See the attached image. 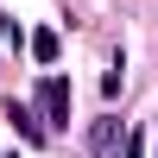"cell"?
<instances>
[{"label": "cell", "mask_w": 158, "mask_h": 158, "mask_svg": "<svg viewBox=\"0 0 158 158\" xmlns=\"http://www.w3.org/2000/svg\"><path fill=\"white\" fill-rule=\"evenodd\" d=\"M38 120H44V133L51 127H70V82L63 76H44L38 82Z\"/></svg>", "instance_id": "cell-1"}, {"label": "cell", "mask_w": 158, "mask_h": 158, "mask_svg": "<svg viewBox=\"0 0 158 158\" xmlns=\"http://www.w3.org/2000/svg\"><path fill=\"white\" fill-rule=\"evenodd\" d=\"M89 152L95 158H120V120H114V114H101V120L89 127Z\"/></svg>", "instance_id": "cell-2"}, {"label": "cell", "mask_w": 158, "mask_h": 158, "mask_svg": "<svg viewBox=\"0 0 158 158\" xmlns=\"http://www.w3.org/2000/svg\"><path fill=\"white\" fill-rule=\"evenodd\" d=\"M6 120H13V133H19V139H32V146L44 139V120H38V108H25V101H13V108H6Z\"/></svg>", "instance_id": "cell-3"}, {"label": "cell", "mask_w": 158, "mask_h": 158, "mask_svg": "<svg viewBox=\"0 0 158 158\" xmlns=\"http://www.w3.org/2000/svg\"><path fill=\"white\" fill-rule=\"evenodd\" d=\"M25 51H32L38 63H57V51H63V38H57V32L44 25V32H32V38H25Z\"/></svg>", "instance_id": "cell-4"}, {"label": "cell", "mask_w": 158, "mask_h": 158, "mask_svg": "<svg viewBox=\"0 0 158 158\" xmlns=\"http://www.w3.org/2000/svg\"><path fill=\"white\" fill-rule=\"evenodd\" d=\"M120 158H146V133H127L120 139Z\"/></svg>", "instance_id": "cell-5"}, {"label": "cell", "mask_w": 158, "mask_h": 158, "mask_svg": "<svg viewBox=\"0 0 158 158\" xmlns=\"http://www.w3.org/2000/svg\"><path fill=\"white\" fill-rule=\"evenodd\" d=\"M6 32H13V25H6V13H0V38H6Z\"/></svg>", "instance_id": "cell-6"}]
</instances>
